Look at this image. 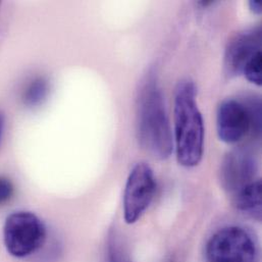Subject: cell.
Returning a JSON list of instances; mask_svg holds the SVG:
<instances>
[{
  "label": "cell",
  "instance_id": "1",
  "mask_svg": "<svg viewBox=\"0 0 262 262\" xmlns=\"http://www.w3.org/2000/svg\"><path fill=\"white\" fill-rule=\"evenodd\" d=\"M137 135L141 147L152 157L167 159L173 140L157 74L150 69L143 77L137 95Z\"/></svg>",
  "mask_w": 262,
  "mask_h": 262
},
{
  "label": "cell",
  "instance_id": "2",
  "mask_svg": "<svg viewBox=\"0 0 262 262\" xmlns=\"http://www.w3.org/2000/svg\"><path fill=\"white\" fill-rule=\"evenodd\" d=\"M173 118L178 162L184 167H195L203 157L204 121L197 104L195 84L189 79L180 81L176 87Z\"/></svg>",
  "mask_w": 262,
  "mask_h": 262
},
{
  "label": "cell",
  "instance_id": "3",
  "mask_svg": "<svg viewBox=\"0 0 262 262\" xmlns=\"http://www.w3.org/2000/svg\"><path fill=\"white\" fill-rule=\"evenodd\" d=\"M219 138L228 144H236L250 134L259 136L261 131V105L258 99L246 101L224 100L216 114Z\"/></svg>",
  "mask_w": 262,
  "mask_h": 262
},
{
  "label": "cell",
  "instance_id": "4",
  "mask_svg": "<svg viewBox=\"0 0 262 262\" xmlns=\"http://www.w3.org/2000/svg\"><path fill=\"white\" fill-rule=\"evenodd\" d=\"M205 257L207 262H259V248L248 230L228 226L209 238Z\"/></svg>",
  "mask_w": 262,
  "mask_h": 262
},
{
  "label": "cell",
  "instance_id": "5",
  "mask_svg": "<svg viewBox=\"0 0 262 262\" xmlns=\"http://www.w3.org/2000/svg\"><path fill=\"white\" fill-rule=\"evenodd\" d=\"M46 240V228L33 212L15 211L3 226V242L8 254L25 258L38 251Z\"/></svg>",
  "mask_w": 262,
  "mask_h": 262
},
{
  "label": "cell",
  "instance_id": "6",
  "mask_svg": "<svg viewBox=\"0 0 262 262\" xmlns=\"http://www.w3.org/2000/svg\"><path fill=\"white\" fill-rule=\"evenodd\" d=\"M156 191L152 168L145 162L137 163L128 177L124 192V219L128 225L137 223L150 206Z\"/></svg>",
  "mask_w": 262,
  "mask_h": 262
},
{
  "label": "cell",
  "instance_id": "7",
  "mask_svg": "<svg viewBox=\"0 0 262 262\" xmlns=\"http://www.w3.org/2000/svg\"><path fill=\"white\" fill-rule=\"evenodd\" d=\"M258 171L255 156L245 148L230 151L221 164L220 178L224 189L234 196L237 192L254 182Z\"/></svg>",
  "mask_w": 262,
  "mask_h": 262
},
{
  "label": "cell",
  "instance_id": "8",
  "mask_svg": "<svg viewBox=\"0 0 262 262\" xmlns=\"http://www.w3.org/2000/svg\"><path fill=\"white\" fill-rule=\"evenodd\" d=\"M261 28L255 27L235 35L228 43L224 67L228 77L243 74L247 62L261 51Z\"/></svg>",
  "mask_w": 262,
  "mask_h": 262
},
{
  "label": "cell",
  "instance_id": "9",
  "mask_svg": "<svg viewBox=\"0 0 262 262\" xmlns=\"http://www.w3.org/2000/svg\"><path fill=\"white\" fill-rule=\"evenodd\" d=\"M233 198V203L238 211L257 222L261 220V181L255 180Z\"/></svg>",
  "mask_w": 262,
  "mask_h": 262
},
{
  "label": "cell",
  "instance_id": "10",
  "mask_svg": "<svg viewBox=\"0 0 262 262\" xmlns=\"http://www.w3.org/2000/svg\"><path fill=\"white\" fill-rule=\"evenodd\" d=\"M50 84L46 77L33 79L25 88L21 100L27 107H37L41 105L49 95Z\"/></svg>",
  "mask_w": 262,
  "mask_h": 262
},
{
  "label": "cell",
  "instance_id": "11",
  "mask_svg": "<svg viewBox=\"0 0 262 262\" xmlns=\"http://www.w3.org/2000/svg\"><path fill=\"white\" fill-rule=\"evenodd\" d=\"M243 74L246 79L256 86L262 84V52H257L245 66Z\"/></svg>",
  "mask_w": 262,
  "mask_h": 262
},
{
  "label": "cell",
  "instance_id": "12",
  "mask_svg": "<svg viewBox=\"0 0 262 262\" xmlns=\"http://www.w3.org/2000/svg\"><path fill=\"white\" fill-rule=\"evenodd\" d=\"M14 187L11 181L5 177H0V206L7 203L13 196Z\"/></svg>",
  "mask_w": 262,
  "mask_h": 262
},
{
  "label": "cell",
  "instance_id": "13",
  "mask_svg": "<svg viewBox=\"0 0 262 262\" xmlns=\"http://www.w3.org/2000/svg\"><path fill=\"white\" fill-rule=\"evenodd\" d=\"M249 8L253 13L260 14L261 13V3L258 0H250L249 1Z\"/></svg>",
  "mask_w": 262,
  "mask_h": 262
},
{
  "label": "cell",
  "instance_id": "14",
  "mask_svg": "<svg viewBox=\"0 0 262 262\" xmlns=\"http://www.w3.org/2000/svg\"><path fill=\"white\" fill-rule=\"evenodd\" d=\"M3 129H4V116L3 114L0 112V140H1V136L3 133Z\"/></svg>",
  "mask_w": 262,
  "mask_h": 262
},
{
  "label": "cell",
  "instance_id": "15",
  "mask_svg": "<svg viewBox=\"0 0 262 262\" xmlns=\"http://www.w3.org/2000/svg\"><path fill=\"white\" fill-rule=\"evenodd\" d=\"M199 5H201L202 7H206V6H209L211 4H213V1L212 0H201L198 2Z\"/></svg>",
  "mask_w": 262,
  "mask_h": 262
}]
</instances>
